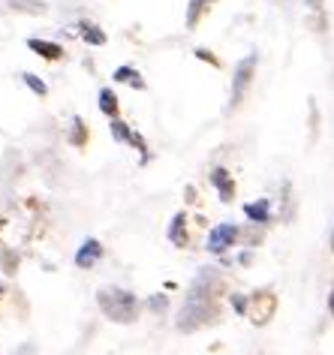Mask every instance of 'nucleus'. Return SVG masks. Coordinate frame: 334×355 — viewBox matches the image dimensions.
<instances>
[{"label": "nucleus", "instance_id": "1", "mask_svg": "<svg viewBox=\"0 0 334 355\" xmlns=\"http://www.w3.org/2000/svg\"><path fill=\"white\" fill-rule=\"evenodd\" d=\"M217 292H220L217 271L202 268L199 277L193 280L190 295L178 313V331H196V328L214 322L217 319Z\"/></svg>", "mask_w": 334, "mask_h": 355}, {"label": "nucleus", "instance_id": "2", "mask_svg": "<svg viewBox=\"0 0 334 355\" xmlns=\"http://www.w3.org/2000/svg\"><path fill=\"white\" fill-rule=\"evenodd\" d=\"M96 304L112 322H121V325H130L136 322L139 316V298L127 289H100L96 292Z\"/></svg>", "mask_w": 334, "mask_h": 355}, {"label": "nucleus", "instance_id": "3", "mask_svg": "<svg viewBox=\"0 0 334 355\" xmlns=\"http://www.w3.org/2000/svg\"><path fill=\"white\" fill-rule=\"evenodd\" d=\"M253 67H256V58H244L238 69H235V85H232V105L241 100L244 91H247V85H250V76H253Z\"/></svg>", "mask_w": 334, "mask_h": 355}, {"label": "nucleus", "instance_id": "4", "mask_svg": "<svg viewBox=\"0 0 334 355\" xmlns=\"http://www.w3.org/2000/svg\"><path fill=\"white\" fill-rule=\"evenodd\" d=\"M235 238H238V229H235V226H229V223L217 226L214 232L208 235V250H211V253H223L226 247L235 244Z\"/></svg>", "mask_w": 334, "mask_h": 355}, {"label": "nucleus", "instance_id": "5", "mask_svg": "<svg viewBox=\"0 0 334 355\" xmlns=\"http://www.w3.org/2000/svg\"><path fill=\"white\" fill-rule=\"evenodd\" d=\"M100 256H103L100 241L87 238V241H85L82 247H78V253H76V265H78V268H94V265L100 262Z\"/></svg>", "mask_w": 334, "mask_h": 355}, {"label": "nucleus", "instance_id": "6", "mask_svg": "<svg viewBox=\"0 0 334 355\" xmlns=\"http://www.w3.org/2000/svg\"><path fill=\"white\" fill-rule=\"evenodd\" d=\"M211 181H214V187L220 190V199H223V202H229V199H232L235 184H232V178H229V172H226V168H214Z\"/></svg>", "mask_w": 334, "mask_h": 355}, {"label": "nucleus", "instance_id": "7", "mask_svg": "<svg viewBox=\"0 0 334 355\" xmlns=\"http://www.w3.org/2000/svg\"><path fill=\"white\" fill-rule=\"evenodd\" d=\"M112 132H115V139H118V141H130V145H133V148H139V150H145V141H142V139H139V136H136V132H130L124 121L112 118Z\"/></svg>", "mask_w": 334, "mask_h": 355}, {"label": "nucleus", "instance_id": "8", "mask_svg": "<svg viewBox=\"0 0 334 355\" xmlns=\"http://www.w3.org/2000/svg\"><path fill=\"white\" fill-rule=\"evenodd\" d=\"M28 46L37 51V55H42L46 60H58V58H64V49L55 46V42H46V40H30Z\"/></svg>", "mask_w": 334, "mask_h": 355}, {"label": "nucleus", "instance_id": "9", "mask_svg": "<svg viewBox=\"0 0 334 355\" xmlns=\"http://www.w3.org/2000/svg\"><path fill=\"white\" fill-rule=\"evenodd\" d=\"M184 223H187V217L184 214H178L172 220V229H169V238H172V244H178V247H184L187 244V232H184Z\"/></svg>", "mask_w": 334, "mask_h": 355}, {"label": "nucleus", "instance_id": "10", "mask_svg": "<svg viewBox=\"0 0 334 355\" xmlns=\"http://www.w3.org/2000/svg\"><path fill=\"white\" fill-rule=\"evenodd\" d=\"M100 112L103 114H112V118L118 114V96L112 94L109 87H103V91H100Z\"/></svg>", "mask_w": 334, "mask_h": 355}, {"label": "nucleus", "instance_id": "11", "mask_svg": "<svg viewBox=\"0 0 334 355\" xmlns=\"http://www.w3.org/2000/svg\"><path fill=\"white\" fill-rule=\"evenodd\" d=\"M115 82H127V85H136V87H145V82H142V76L136 73L133 67H118L115 69Z\"/></svg>", "mask_w": 334, "mask_h": 355}, {"label": "nucleus", "instance_id": "12", "mask_svg": "<svg viewBox=\"0 0 334 355\" xmlns=\"http://www.w3.org/2000/svg\"><path fill=\"white\" fill-rule=\"evenodd\" d=\"M82 40L85 42H91V46H105V33L96 28V24H82Z\"/></svg>", "mask_w": 334, "mask_h": 355}, {"label": "nucleus", "instance_id": "13", "mask_svg": "<svg viewBox=\"0 0 334 355\" xmlns=\"http://www.w3.org/2000/svg\"><path fill=\"white\" fill-rule=\"evenodd\" d=\"M244 214L250 220H259V223H265L268 220V202H259V205H247L244 208Z\"/></svg>", "mask_w": 334, "mask_h": 355}, {"label": "nucleus", "instance_id": "14", "mask_svg": "<svg viewBox=\"0 0 334 355\" xmlns=\"http://www.w3.org/2000/svg\"><path fill=\"white\" fill-rule=\"evenodd\" d=\"M12 10H24V12H46V6L39 0H10Z\"/></svg>", "mask_w": 334, "mask_h": 355}, {"label": "nucleus", "instance_id": "15", "mask_svg": "<svg viewBox=\"0 0 334 355\" xmlns=\"http://www.w3.org/2000/svg\"><path fill=\"white\" fill-rule=\"evenodd\" d=\"M21 78H24V85H28V87H30V91H33V94L46 96V91H49V87H46V82H42V78H37V76H33V73H24Z\"/></svg>", "mask_w": 334, "mask_h": 355}, {"label": "nucleus", "instance_id": "16", "mask_svg": "<svg viewBox=\"0 0 334 355\" xmlns=\"http://www.w3.org/2000/svg\"><path fill=\"white\" fill-rule=\"evenodd\" d=\"M202 6H205V0H193L190 12H187V24H196V19H199V12H202Z\"/></svg>", "mask_w": 334, "mask_h": 355}, {"label": "nucleus", "instance_id": "17", "mask_svg": "<svg viewBox=\"0 0 334 355\" xmlns=\"http://www.w3.org/2000/svg\"><path fill=\"white\" fill-rule=\"evenodd\" d=\"M166 304H169V301H166V295H154L151 301H148V307H151V310H160V313L166 310Z\"/></svg>", "mask_w": 334, "mask_h": 355}, {"label": "nucleus", "instance_id": "18", "mask_svg": "<svg viewBox=\"0 0 334 355\" xmlns=\"http://www.w3.org/2000/svg\"><path fill=\"white\" fill-rule=\"evenodd\" d=\"M73 123H76V132H73V141H76V145H82V141H85V123H82V121H78V118H76Z\"/></svg>", "mask_w": 334, "mask_h": 355}, {"label": "nucleus", "instance_id": "19", "mask_svg": "<svg viewBox=\"0 0 334 355\" xmlns=\"http://www.w3.org/2000/svg\"><path fill=\"white\" fill-rule=\"evenodd\" d=\"M12 355H37V346H33V343H21Z\"/></svg>", "mask_w": 334, "mask_h": 355}, {"label": "nucleus", "instance_id": "20", "mask_svg": "<svg viewBox=\"0 0 334 355\" xmlns=\"http://www.w3.org/2000/svg\"><path fill=\"white\" fill-rule=\"evenodd\" d=\"M328 307H331V316H334V292H331V298H328Z\"/></svg>", "mask_w": 334, "mask_h": 355}, {"label": "nucleus", "instance_id": "21", "mask_svg": "<svg viewBox=\"0 0 334 355\" xmlns=\"http://www.w3.org/2000/svg\"><path fill=\"white\" fill-rule=\"evenodd\" d=\"M0 295H3V286H0Z\"/></svg>", "mask_w": 334, "mask_h": 355}, {"label": "nucleus", "instance_id": "22", "mask_svg": "<svg viewBox=\"0 0 334 355\" xmlns=\"http://www.w3.org/2000/svg\"><path fill=\"white\" fill-rule=\"evenodd\" d=\"M0 226H3V220H0Z\"/></svg>", "mask_w": 334, "mask_h": 355}]
</instances>
